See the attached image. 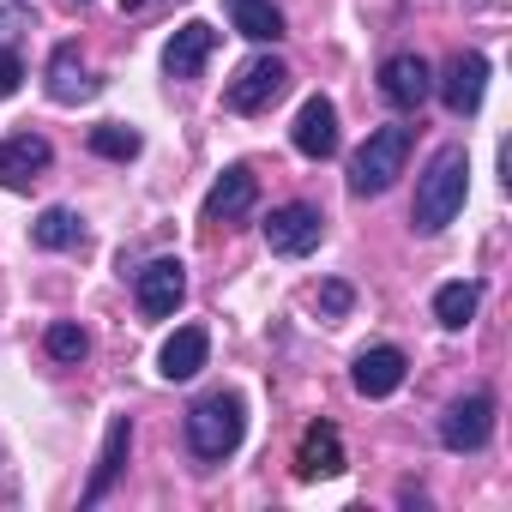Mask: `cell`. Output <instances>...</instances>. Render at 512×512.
Here are the masks:
<instances>
[{"label":"cell","instance_id":"1","mask_svg":"<svg viewBox=\"0 0 512 512\" xmlns=\"http://www.w3.org/2000/svg\"><path fill=\"white\" fill-rule=\"evenodd\" d=\"M464 193H470V157H464V145H440L434 163H428L422 181H416L410 223H416L422 235H440V229L464 211Z\"/></svg>","mask_w":512,"mask_h":512},{"label":"cell","instance_id":"2","mask_svg":"<svg viewBox=\"0 0 512 512\" xmlns=\"http://www.w3.org/2000/svg\"><path fill=\"white\" fill-rule=\"evenodd\" d=\"M404 157H410V127L386 121L362 139V151L350 157V193L356 199H380L398 175H404Z\"/></svg>","mask_w":512,"mask_h":512},{"label":"cell","instance_id":"3","mask_svg":"<svg viewBox=\"0 0 512 512\" xmlns=\"http://www.w3.org/2000/svg\"><path fill=\"white\" fill-rule=\"evenodd\" d=\"M247 434V404L235 392H205L193 410H187V446L193 458H229Z\"/></svg>","mask_w":512,"mask_h":512},{"label":"cell","instance_id":"4","mask_svg":"<svg viewBox=\"0 0 512 512\" xmlns=\"http://www.w3.org/2000/svg\"><path fill=\"white\" fill-rule=\"evenodd\" d=\"M284 91H290V67H284L278 55H253V61L229 79L223 103H229L235 115H260V109H272Z\"/></svg>","mask_w":512,"mask_h":512},{"label":"cell","instance_id":"5","mask_svg":"<svg viewBox=\"0 0 512 512\" xmlns=\"http://www.w3.org/2000/svg\"><path fill=\"white\" fill-rule=\"evenodd\" d=\"M320 235H326V217L308 199H290V205H278L266 217V247L278 253V260H302V253H314Z\"/></svg>","mask_w":512,"mask_h":512},{"label":"cell","instance_id":"6","mask_svg":"<svg viewBox=\"0 0 512 512\" xmlns=\"http://www.w3.org/2000/svg\"><path fill=\"white\" fill-rule=\"evenodd\" d=\"M488 434H494V398L488 392H470V398L446 404V416H440V446L446 452H482Z\"/></svg>","mask_w":512,"mask_h":512},{"label":"cell","instance_id":"7","mask_svg":"<svg viewBox=\"0 0 512 512\" xmlns=\"http://www.w3.org/2000/svg\"><path fill=\"white\" fill-rule=\"evenodd\" d=\"M133 296H139V314L145 320H169L175 308H181V296H187V266L181 260H151L139 278H133Z\"/></svg>","mask_w":512,"mask_h":512},{"label":"cell","instance_id":"8","mask_svg":"<svg viewBox=\"0 0 512 512\" xmlns=\"http://www.w3.org/2000/svg\"><path fill=\"white\" fill-rule=\"evenodd\" d=\"M482 91H488V61L476 49H458L446 61V73H440V103L452 115H476L482 109Z\"/></svg>","mask_w":512,"mask_h":512},{"label":"cell","instance_id":"9","mask_svg":"<svg viewBox=\"0 0 512 512\" xmlns=\"http://www.w3.org/2000/svg\"><path fill=\"white\" fill-rule=\"evenodd\" d=\"M55 163V145L43 133H7L0 139V187H31Z\"/></svg>","mask_w":512,"mask_h":512},{"label":"cell","instance_id":"10","mask_svg":"<svg viewBox=\"0 0 512 512\" xmlns=\"http://www.w3.org/2000/svg\"><path fill=\"white\" fill-rule=\"evenodd\" d=\"M380 97H386L392 109H422V103L434 97L428 61H422V55H392V61L380 67Z\"/></svg>","mask_w":512,"mask_h":512},{"label":"cell","instance_id":"11","mask_svg":"<svg viewBox=\"0 0 512 512\" xmlns=\"http://www.w3.org/2000/svg\"><path fill=\"white\" fill-rule=\"evenodd\" d=\"M404 374H410V356H404L398 344H374V350H362L356 368H350V380H356L362 398H392V392L404 386Z\"/></svg>","mask_w":512,"mask_h":512},{"label":"cell","instance_id":"12","mask_svg":"<svg viewBox=\"0 0 512 512\" xmlns=\"http://www.w3.org/2000/svg\"><path fill=\"white\" fill-rule=\"evenodd\" d=\"M344 470V434L332 422H308L302 440H296V476L302 482H326Z\"/></svg>","mask_w":512,"mask_h":512},{"label":"cell","instance_id":"13","mask_svg":"<svg viewBox=\"0 0 512 512\" xmlns=\"http://www.w3.org/2000/svg\"><path fill=\"white\" fill-rule=\"evenodd\" d=\"M253 199H260L253 169H247V163H229V169L211 181V193H205V223H235V217L253 211Z\"/></svg>","mask_w":512,"mask_h":512},{"label":"cell","instance_id":"14","mask_svg":"<svg viewBox=\"0 0 512 512\" xmlns=\"http://www.w3.org/2000/svg\"><path fill=\"white\" fill-rule=\"evenodd\" d=\"M290 139H296V151H302V157L326 163V157L338 151V109H332V97H308V103L296 109Z\"/></svg>","mask_w":512,"mask_h":512},{"label":"cell","instance_id":"15","mask_svg":"<svg viewBox=\"0 0 512 512\" xmlns=\"http://www.w3.org/2000/svg\"><path fill=\"white\" fill-rule=\"evenodd\" d=\"M211 49H217V31L193 19V25H181V31L163 43V73H169V79H199L205 61H211Z\"/></svg>","mask_w":512,"mask_h":512},{"label":"cell","instance_id":"16","mask_svg":"<svg viewBox=\"0 0 512 512\" xmlns=\"http://www.w3.org/2000/svg\"><path fill=\"white\" fill-rule=\"evenodd\" d=\"M103 91V79H91V67L79 61V43H61L49 55V97L55 103H91Z\"/></svg>","mask_w":512,"mask_h":512},{"label":"cell","instance_id":"17","mask_svg":"<svg viewBox=\"0 0 512 512\" xmlns=\"http://www.w3.org/2000/svg\"><path fill=\"white\" fill-rule=\"evenodd\" d=\"M127 452H133V416H115V422H109V434H103L97 470H91V482H85V506H97V500H103V494L115 488V476H121Z\"/></svg>","mask_w":512,"mask_h":512},{"label":"cell","instance_id":"18","mask_svg":"<svg viewBox=\"0 0 512 512\" xmlns=\"http://www.w3.org/2000/svg\"><path fill=\"white\" fill-rule=\"evenodd\" d=\"M205 356H211V332H205V326H181V332L157 350V368H163V380H193V374L205 368Z\"/></svg>","mask_w":512,"mask_h":512},{"label":"cell","instance_id":"19","mask_svg":"<svg viewBox=\"0 0 512 512\" xmlns=\"http://www.w3.org/2000/svg\"><path fill=\"white\" fill-rule=\"evenodd\" d=\"M31 241L49 247V253H67V247H85V217L73 205H49L37 223H31Z\"/></svg>","mask_w":512,"mask_h":512},{"label":"cell","instance_id":"20","mask_svg":"<svg viewBox=\"0 0 512 512\" xmlns=\"http://www.w3.org/2000/svg\"><path fill=\"white\" fill-rule=\"evenodd\" d=\"M229 19H235V31L253 37V43H278V37H284V13L272 7V0H229Z\"/></svg>","mask_w":512,"mask_h":512},{"label":"cell","instance_id":"21","mask_svg":"<svg viewBox=\"0 0 512 512\" xmlns=\"http://www.w3.org/2000/svg\"><path fill=\"white\" fill-rule=\"evenodd\" d=\"M476 302H482V284H440L434 290V320L446 326V332H464L470 320H476Z\"/></svg>","mask_w":512,"mask_h":512},{"label":"cell","instance_id":"22","mask_svg":"<svg viewBox=\"0 0 512 512\" xmlns=\"http://www.w3.org/2000/svg\"><path fill=\"white\" fill-rule=\"evenodd\" d=\"M91 151L109 157V163H127V157L145 151V139H139L133 127H121V121H103V127H91Z\"/></svg>","mask_w":512,"mask_h":512},{"label":"cell","instance_id":"23","mask_svg":"<svg viewBox=\"0 0 512 512\" xmlns=\"http://www.w3.org/2000/svg\"><path fill=\"white\" fill-rule=\"evenodd\" d=\"M43 350H49L55 362H85V356H91V338H85V326H73V320H55V326L43 332Z\"/></svg>","mask_w":512,"mask_h":512},{"label":"cell","instance_id":"24","mask_svg":"<svg viewBox=\"0 0 512 512\" xmlns=\"http://www.w3.org/2000/svg\"><path fill=\"white\" fill-rule=\"evenodd\" d=\"M31 25H37V7H25V0H7V7H0V49H13Z\"/></svg>","mask_w":512,"mask_h":512},{"label":"cell","instance_id":"25","mask_svg":"<svg viewBox=\"0 0 512 512\" xmlns=\"http://www.w3.org/2000/svg\"><path fill=\"white\" fill-rule=\"evenodd\" d=\"M350 302H356V290H350L344 278H332V284H320V314H332V320H344V314H350Z\"/></svg>","mask_w":512,"mask_h":512},{"label":"cell","instance_id":"26","mask_svg":"<svg viewBox=\"0 0 512 512\" xmlns=\"http://www.w3.org/2000/svg\"><path fill=\"white\" fill-rule=\"evenodd\" d=\"M19 79H25L19 49H0V97H13V91H19Z\"/></svg>","mask_w":512,"mask_h":512},{"label":"cell","instance_id":"27","mask_svg":"<svg viewBox=\"0 0 512 512\" xmlns=\"http://www.w3.org/2000/svg\"><path fill=\"white\" fill-rule=\"evenodd\" d=\"M151 7V0H121V13H145Z\"/></svg>","mask_w":512,"mask_h":512}]
</instances>
